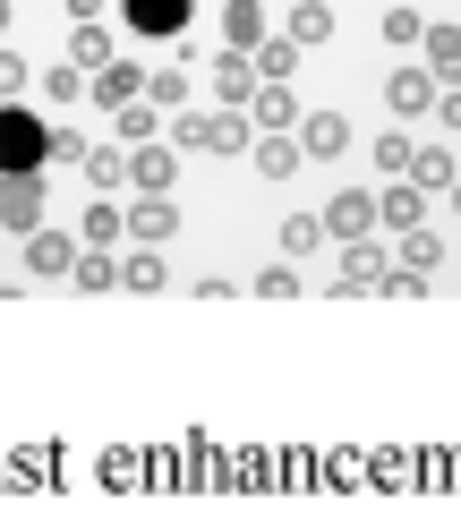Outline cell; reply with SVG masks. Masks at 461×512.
I'll return each instance as SVG.
<instances>
[{"label":"cell","mask_w":461,"mask_h":512,"mask_svg":"<svg viewBox=\"0 0 461 512\" xmlns=\"http://www.w3.org/2000/svg\"><path fill=\"white\" fill-rule=\"evenodd\" d=\"M52 154V120H35L26 103H0V171H43Z\"/></svg>","instance_id":"1"},{"label":"cell","mask_w":461,"mask_h":512,"mask_svg":"<svg viewBox=\"0 0 461 512\" xmlns=\"http://www.w3.org/2000/svg\"><path fill=\"white\" fill-rule=\"evenodd\" d=\"M52 205V180L43 171H0V239H26Z\"/></svg>","instance_id":"2"},{"label":"cell","mask_w":461,"mask_h":512,"mask_svg":"<svg viewBox=\"0 0 461 512\" xmlns=\"http://www.w3.org/2000/svg\"><path fill=\"white\" fill-rule=\"evenodd\" d=\"M171 137L197 154H240L248 146V120L240 111H171Z\"/></svg>","instance_id":"3"},{"label":"cell","mask_w":461,"mask_h":512,"mask_svg":"<svg viewBox=\"0 0 461 512\" xmlns=\"http://www.w3.org/2000/svg\"><path fill=\"white\" fill-rule=\"evenodd\" d=\"M171 231H180V205L171 197H137L129 214H120V239H137V248H163Z\"/></svg>","instance_id":"4"},{"label":"cell","mask_w":461,"mask_h":512,"mask_svg":"<svg viewBox=\"0 0 461 512\" xmlns=\"http://www.w3.org/2000/svg\"><path fill=\"white\" fill-rule=\"evenodd\" d=\"M291 128H299V154H308V163L351 154V120H342V111H308V120H291Z\"/></svg>","instance_id":"5"},{"label":"cell","mask_w":461,"mask_h":512,"mask_svg":"<svg viewBox=\"0 0 461 512\" xmlns=\"http://www.w3.org/2000/svg\"><path fill=\"white\" fill-rule=\"evenodd\" d=\"M188 9L197 0H129V35H146V43H171L188 26Z\"/></svg>","instance_id":"6"},{"label":"cell","mask_w":461,"mask_h":512,"mask_svg":"<svg viewBox=\"0 0 461 512\" xmlns=\"http://www.w3.org/2000/svg\"><path fill=\"white\" fill-rule=\"evenodd\" d=\"M316 222H325V239H368V222H376V197H368V188H342V197H333Z\"/></svg>","instance_id":"7"},{"label":"cell","mask_w":461,"mask_h":512,"mask_svg":"<svg viewBox=\"0 0 461 512\" xmlns=\"http://www.w3.org/2000/svg\"><path fill=\"white\" fill-rule=\"evenodd\" d=\"M171 180H180V154L171 146H137L129 154V188L137 197H171Z\"/></svg>","instance_id":"8"},{"label":"cell","mask_w":461,"mask_h":512,"mask_svg":"<svg viewBox=\"0 0 461 512\" xmlns=\"http://www.w3.org/2000/svg\"><path fill=\"white\" fill-rule=\"evenodd\" d=\"M410 188H419V197H444V188H453V146H444V137H436V146H410Z\"/></svg>","instance_id":"9"},{"label":"cell","mask_w":461,"mask_h":512,"mask_svg":"<svg viewBox=\"0 0 461 512\" xmlns=\"http://www.w3.org/2000/svg\"><path fill=\"white\" fill-rule=\"evenodd\" d=\"M419 43H427V77H436V86H453V77H461V26L436 18V26H419Z\"/></svg>","instance_id":"10"},{"label":"cell","mask_w":461,"mask_h":512,"mask_svg":"<svg viewBox=\"0 0 461 512\" xmlns=\"http://www.w3.org/2000/svg\"><path fill=\"white\" fill-rule=\"evenodd\" d=\"M137 86H146V69H137V60H103V69H94V111L137 103Z\"/></svg>","instance_id":"11"},{"label":"cell","mask_w":461,"mask_h":512,"mask_svg":"<svg viewBox=\"0 0 461 512\" xmlns=\"http://www.w3.org/2000/svg\"><path fill=\"white\" fill-rule=\"evenodd\" d=\"M214 94H222V111H248V94H257L248 52H231V43H222V60H214Z\"/></svg>","instance_id":"12"},{"label":"cell","mask_w":461,"mask_h":512,"mask_svg":"<svg viewBox=\"0 0 461 512\" xmlns=\"http://www.w3.org/2000/svg\"><path fill=\"white\" fill-rule=\"evenodd\" d=\"M376 274H385V248H368V239H342V299L376 291Z\"/></svg>","instance_id":"13"},{"label":"cell","mask_w":461,"mask_h":512,"mask_svg":"<svg viewBox=\"0 0 461 512\" xmlns=\"http://www.w3.org/2000/svg\"><path fill=\"white\" fill-rule=\"evenodd\" d=\"M222 43H231V52H257L265 43V9L257 0H222Z\"/></svg>","instance_id":"14"},{"label":"cell","mask_w":461,"mask_h":512,"mask_svg":"<svg viewBox=\"0 0 461 512\" xmlns=\"http://www.w3.org/2000/svg\"><path fill=\"white\" fill-rule=\"evenodd\" d=\"M69 256H77V239L69 231H26V265H35V274H69Z\"/></svg>","instance_id":"15"},{"label":"cell","mask_w":461,"mask_h":512,"mask_svg":"<svg viewBox=\"0 0 461 512\" xmlns=\"http://www.w3.org/2000/svg\"><path fill=\"white\" fill-rule=\"evenodd\" d=\"M402 256H410V274H444V265H453L444 231H427V222H410V231H402Z\"/></svg>","instance_id":"16"},{"label":"cell","mask_w":461,"mask_h":512,"mask_svg":"<svg viewBox=\"0 0 461 512\" xmlns=\"http://www.w3.org/2000/svg\"><path fill=\"white\" fill-rule=\"evenodd\" d=\"M385 103L402 111V120H419V111L436 103V77H427V69H393V86H385Z\"/></svg>","instance_id":"17"},{"label":"cell","mask_w":461,"mask_h":512,"mask_svg":"<svg viewBox=\"0 0 461 512\" xmlns=\"http://www.w3.org/2000/svg\"><path fill=\"white\" fill-rule=\"evenodd\" d=\"M248 111H257V128H291V120H299V103H291V86H282V77H257Z\"/></svg>","instance_id":"18"},{"label":"cell","mask_w":461,"mask_h":512,"mask_svg":"<svg viewBox=\"0 0 461 512\" xmlns=\"http://www.w3.org/2000/svg\"><path fill=\"white\" fill-rule=\"evenodd\" d=\"M69 282H77V291H120V265H111V248H77V256H69Z\"/></svg>","instance_id":"19"},{"label":"cell","mask_w":461,"mask_h":512,"mask_svg":"<svg viewBox=\"0 0 461 512\" xmlns=\"http://www.w3.org/2000/svg\"><path fill=\"white\" fill-rule=\"evenodd\" d=\"M257 171H265V180H291V171H299V137H291V128H265V137H257Z\"/></svg>","instance_id":"20"},{"label":"cell","mask_w":461,"mask_h":512,"mask_svg":"<svg viewBox=\"0 0 461 512\" xmlns=\"http://www.w3.org/2000/svg\"><path fill=\"white\" fill-rule=\"evenodd\" d=\"M282 35H291L299 52H308V43H333V9L325 0H291V26H282Z\"/></svg>","instance_id":"21"},{"label":"cell","mask_w":461,"mask_h":512,"mask_svg":"<svg viewBox=\"0 0 461 512\" xmlns=\"http://www.w3.org/2000/svg\"><path fill=\"white\" fill-rule=\"evenodd\" d=\"M103 60H111L103 18H77V35H69V69H103Z\"/></svg>","instance_id":"22"},{"label":"cell","mask_w":461,"mask_h":512,"mask_svg":"<svg viewBox=\"0 0 461 512\" xmlns=\"http://www.w3.org/2000/svg\"><path fill=\"white\" fill-rule=\"evenodd\" d=\"M137 94H146L154 111H188V69H146V86H137Z\"/></svg>","instance_id":"23"},{"label":"cell","mask_w":461,"mask_h":512,"mask_svg":"<svg viewBox=\"0 0 461 512\" xmlns=\"http://www.w3.org/2000/svg\"><path fill=\"white\" fill-rule=\"evenodd\" d=\"M86 188H129V154H111V146H86Z\"/></svg>","instance_id":"24"},{"label":"cell","mask_w":461,"mask_h":512,"mask_svg":"<svg viewBox=\"0 0 461 512\" xmlns=\"http://www.w3.org/2000/svg\"><path fill=\"white\" fill-rule=\"evenodd\" d=\"M248 69H257V77H291V69H299V43H291V35H265L257 52H248Z\"/></svg>","instance_id":"25"},{"label":"cell","mask_w":461,"mask_h":512,"mask_svg":"<svg viewBox=\"0 0 461 512\" xmlns=\"http://www.w3.org/2000/svg\"><path fill=\"white\" fill-rule=\"evenodd\" d=\"M163 282H171L163 274V248H137L129 265H120V291H163Z\"/></svg>","instance_id":"26"},{"label":"cell","mask_w":461,"mask_h":512,"mask_svg":"<svg viewBox=\"0 0 461 512\" xmlns=\"http://www.w3.org/2000/svg\"><path fill=\"white\" fill-rule=\"evenodd\" d=\"M376 214H385L393 231H410V222H427V197H419V188H385V197H376Z\"/></svg>","instance_id":"27"},{"label":"cell","mask_w":461,"mask_h":512,"mask_svg":"<svg viewBox=\"0 0 461 512\" xmlns=\"http://www.w3.org/2000/svg\"><path fill=\"white\" fill-rule=\"evenodd\" d=\"M111 120H120V137H137V146H146L154 128H163V111H154L146 94H137V103H120V111H111Z\"/></svg>","instance_id":"28"},{"label":"cell","mask_w":461,"mask_h":512,"mask_svg":"<svg viewBox=\"0 0 461 512\" xmlns=\"http://www.w3.org/2000/svg\"><path fill=\"white\" fill-rule=\"evenodd\" d=\"M308 248H325V222H316V214H291V222H282V256H308Z\"/></svg>","instance_id":"29"},{"label":"cell","mask_w":461,"mask_h":512,"mask_svg":"<svg viewBox=\"0 0 461 512\" xmlns=\"http://www.w3.org/2000/svg\"><path fill=\"white\" fill-rule=\"evenodd\" d=\"M77 94H86V69H69V60L43 69V103H77Z\"/></svg>","instance_id":"30"},{"label":"cell","mask_w":461,"mask_h":512,"mask_svg":"<svg viewBox=\"0 0 461 512\" xmlns=\"http://www.w3.org/2000/svg\"><path fill=\"white\" fill-rule=\"evenodd\" d=\"M120 239V205H86V248H111Z\"/></svg>","instance_id":"31"},{"label":"cell","mask_w":461,"mask_h":512,"mask_svg":"<svg viewBox=\"0 0 461 512\" xmlns=\"http://www.w3.org/2000/svg\"><path fill=\"white\" fill-rule=\"evenodd\" d=\"M376 291H393V299H427L436 282H427V274H393V265H385V274H376Z\"/></svg>","instance_id":"32"},{"label":"cell","mask_w":461,"mask_h":512,"mask_svg":"<svg viewBox=\"0 0 461 512\" xmlns=\"http://www.w3.org/2000/svg\"><path fill=\"white\" fill-rule=\"evenodd\" d=\"M52 163H86V137H77V128H52V154H43V171Z\"/></svg>","instance_id":"33"},{"label":"cell","mask_w":461,"mask_h":512,"mask_svg":"<svg viewBox=\"0 0 461 512\" xmlns=\"http://www.w3.org/2000/svg\"><path fill=\"white\" fill-rule=\"evenodd\" d=\"M0 103H26V60L0 52Z\"/></svg>","instance_id":"34"},{"label":"cell","mask_w":461,"mask_h":512,"mask_svg":"<svg viewBox=\"0 0 461 512\" xmlns=\"http://www.w3.org/2000/svg\"><path fill=\"white\" fill-rule=\"evenodd\" d=\"M419 26H427L419 9H385V43H419Z\"/></svg>","instance_id":"35"},{"label":"cell","mask_w":461,"mask_h":512,"mask_svg":"<svg viewBox=\"0 0 461 512\" xmlns=\"http://www.w3.org/2000/svg\"><path fill=\"white\" fill-rule=\"evenodd\" d=\"M257 291H265V299H291L299 274H291V265H274V274H257Z\"/></svg>","instance_id":"36"},{"label":"cell","mask_w":461,"mask_h":512,"mask_svg":"<svg viewBox=\"0 0 461 512\" xmlns=\"http://www.w3.org/2000/svg\"><path fill=\"white\" fill-rule=\"evenodd\" d=\"M103 9H111V0H69V18H103Z\"/></svg>","instance_id":"37"},{"label":"cell","mask_w":461,"mask_h":512,"mask_svg":"<svg viewBox=\"0 0 461 512\" xmlns=\"http://www.w3.org/2000/svg\"><path fill=\"white\" fill-rule=\"evenodd\" d=\"M0 26H9V0H0Z\"/></svg>","instance_id":"38"}]
</instances>
